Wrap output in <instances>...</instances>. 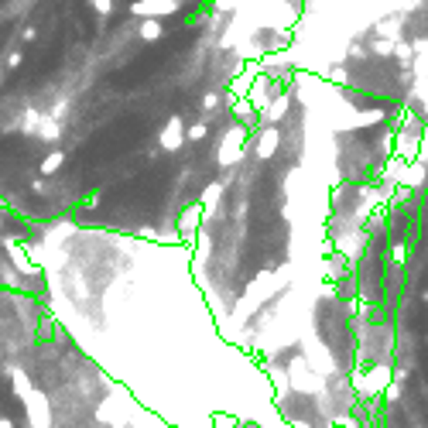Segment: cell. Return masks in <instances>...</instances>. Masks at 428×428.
<instances>
[{
  "instance_id": "obj_5",
  "label": "cell",
  "mask_w": 428,
  "mask_h": 428,
  "mask_svg": "<svg viewBox=\"0 0 428 428\" xmlns=\"http://www.w3.org/2000/svg\"><path fill=\"white\" fill-rule=\"evenodd\" d=\"M130 14L134 17H155V21H162V17L175 14V0H137L130 7Z\"/></svg>"
},
{
  "instance_id": "obj_2",
  "label": "cell",
  "mask_w": 428,
  "mask_h": 428,
  "mask_svg": "<svg viewBox=\"0 0 428 428\" xmlns=\"http://www.w3.org/2000/svg\"><path fill=\"white\" fill-rule=\"evenodd\" d=\"M391 377H394V370H391L387 363H377V367H370L363 377H356V391H360L363 398H373V394H380V391L391 387Z\"/></svg>"
},
{
  "instance_id": "obj_1",
  "label": "cell",
  "mask_w": 428,
  "mask_h": 428,
  "mask_svg": "<svg viewBox=\"0 0 428 428\" xmlns=\"http://www.w3.org/2000/svg\"><path fill=\"white\" fill-rule=\"evenodd\" d=\"M216 155H220V165H237L247 155V127L244 124L226 127L223 137H220V151Z\"/></svg>"
},
{
  "instance_id": "obj_3",
  "label": "cell",
  "mask_w": 428,
  "mask_h": 428,
  "mask_svg": "<svg viewBox=\"0 0 428 428\" xmlns=\"http://www.w3.org/2000/svg\"><path fill=\"white\" fill-rule=\"evenodd\" d=\"M21 405H24V411H28V425H31V428H52V405L45 401V394H41V391L24 394V398H21Z\"/></svg>"
},
{
  "instance_id": "obj_4",
  "label": "cell",
  "mask_w": 428,
  "mask_h": 428,
  "mask_svg": "<svg viewBox=\"0 0 428 428\" xmlns=\"http://www.w3.org/2000/svg\"><path fill=\"white\" fill-rule=\"evenodd\" d=\"M185 141H188V127H185L178 117H171L168 124L162 127V134H158V148H162V151H168V155H175Z\"/></svg>"
},
{
  "instance_id": "obj_6",
  "label": "cell",
  "mask_w": 428,
  "mask_h": 428,
  "mask_svg": "<svg viewBox=\"0 0 428 428\" xmlns=\"http://www.w3.org/2000/svg\"><path fill=\"white\" fill-rule=\"evenodd\" d=\"M278 144H281V130H278L274 124H264V127H260V134H257L254 155H257V158H271V155L278 151Z\"/></svg>"
},
{
  "instance_id": "obj_13",
  "label": "cell",
  "mask_w": 428,
  "mask_h": 428,
  "mask_svg": "<svg viewBox=\"0 0 428 428\" xmlns=\"http://www.w3.org/2000/svg\"><path fill=\"white\" fill-rule=\"evenodd\" d=\"M0 428H10V418H3V415H0Z\"/></svg>"
},
{
  "instance_id": "obj_12",
  "label": "cell",
  "mask_w": 428,
  "mask_h": 428,
  "mask_svg": "<svg viewBox=\"0 0 428 428\" xmlns=\"http://www.w3.org/2000/svg\"><path fill=\"white\" fill-rule=\"evenodd\" d=\"M110 3H113V0H93V7H96L99 14H110Z\"/></svg>"
},
{
  "instance_id": "obj_10",
  "label": "cell",
  "mask_w": 428,
  "mask_h": 428,
  "mask_svg": "<svg viewBox=\"0 0 428 428\" xmlns=\"http://www.w3.org/2000/svg\"><path fill=\"white\" fill-rule=\"evenodd\" d=\"M206 134H209V127H206V124H192V127H188V141H202Z\"/></svg>"
},
{
  "instance_id": "obj_8",
  "label": "cell",
  "mask_w": 428,
  "mask_h": 428,
  "mask_svg": "<svg viewBox=\"0 0 428 428\" xmlns=\"http://www.w3.org/2000/svg\"><path fill=\"white\" fill-rule=\"evenodd\" d=\"M137 35H141L144 41H155V38H162V21H155V17H144V21H141V28H137Z\"/></svg>"
},
{
  "instance_id": "obj_11",
  "label": "cell",
  "mask_w": 428,
  "mask_h": 428,
  "mask_svg": "<svg viewBox=\"0 0 428 428\" xmlns=\"http://www.w3.org/2000/svg\"><path fill=\"white\" fill-rule=\"evenodd\" d=\"M405 257H408V247H405V244H394V247H391V260H394V264H405Z\"/></svg>"
},
{
  "instance_id": "obj_7",
  "label": "cell",
  "mask_w": 428,
  "mask_h": 428,
  "mask_svg": "<svg viewBox=\"0 0 428 428\" xmlns=\"http://www.w3.org/2000/svg\"><path fill=\"white\" fill-rule=\"evenodd\" d=\"M10 387H14V394H17V398H24V394H31V391H35V384H31V377H28L24 370H10Z\"/></svg>"
},
{
  "instance_id": "obj_9",
  "label": "cell",
  "mask_w": 428,
  "mask_h": 428,
  "mask_svg": "<svg viewBox=\"0 0 428 428\" xmlns=\"http://www.w3.org/2000/svg\"><path fill=\"white\" fill-rule=\"evenodd\" d=\"M62 165H66V155H62V151H52V155L41 162V175H52V171H59Z\"/></svg>"
}]
</instances>
